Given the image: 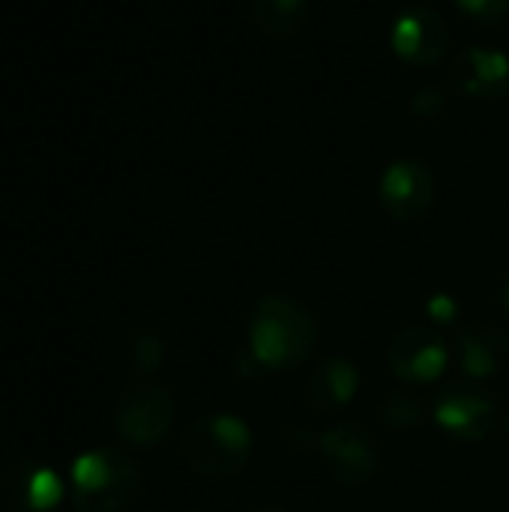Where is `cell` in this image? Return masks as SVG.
Wrapping results in <instances>:
<instances>
[{"instance_id": "11", "label": "cell", "mask_w": 509, "mask_h": 512, "mask_svg": "<svg viewBox=\"0 0 509 512\" xmlns=\"http://www.w3.org/2000/svg\"><path fill=\"white\" fill-rule=\"evenodd\" d=\"M453 84L480 102H501L509 96V57L486 45H468L453 60Z\"/></svg>"}, {"instance_id": "3", "label": "cell", "mask_w": 509, "mask_h": 512, "mask_svg": "<svg viewBox=\"0 0 509 512\" xmlns=\"http://www.w3.org/2000/svg\"><path fill=\"white\" fill-rule=\"evenodd\" d=\"M141 489V468L120 450H93L72 465V504L78 512H123Z\"/></svg>"}, {"instance_id": "12", "label": "cell", "mask_w": 509, "mask_h": 512, "mask_svg": "<svg viewBox=\"0 0 509 512\" xmlns=\"http://www.w3.org/2000/svg\"><path fill=\"white\" fill-rule=\"evenodd\" d=\"M357 387H360L357 366L345 357H333V360H324L309 375L306 402H309V408H315L321 414H333V411H342L354 399Z\"/></svg>"}, {"instance_id": "2", "label": "cell", "mask_w": 509, "mask_h": 512, "mask_svg": "<svg viewBox=\"0 0 509 512\" xmlns=\"http://www.w3.org/2000/svg\"><path fill=\"white\" fill-rule=\"evenodd\" d=\"M180 459L201 477H234L252 456V432L234 414H207L180 438Z\"/></svg>"}, {"instance_id": "17", "label": "cell", "mask_w": 509, "mask_h": 512, "mask_svg": "<svg viewBox=\"0 0 509 512\" xmlns=\"http://www.w3.org/2000/svg\"><path fill=\"white\" fill-rule=\"evenodd\" d=\"M456 6L468 18L483 21V24H498L509 18V0H456Z\"/></svg>"}, {"instance_id": "16", "label": "cell", "mask_w": 509, "mask_h": 512, "mask_svg": "<svg viewBox=\"0 0 509 512\" xmlns=\"http://www.w3.org/2000/svg\"><path fill=\"white\" fill-rule=\"evenodd\" d=\"M381 417L393 429H417L423 423V411L417 399H411L408 393H390L381 402Z\"/></svg>"}, {"instance_id": "20", "label": "cell", "mask_w": 509, "mask_h": 512, "mask_svg": "<svg viewBox=\"0 0 509 512\" xmlns=\"http://www.w3.org/2000/svg\"><path fill=\"white\" fill-rule=\"evenodd\" d=\"M498 306H501V312L509 318V276L501 282V288H498Z\"/></svg>"}, {"instance_id": "14", "label": "cell", "mask_w": 509, "mask_h": 512, "mask_svg": "<svg viewBox=\"0 0 509 512\" xmlns=\"http://www.w3.org/2000/svg\"><path fill=\"white\" fill-rule=\"evenodd\" d=\"M255 27L270 39H288L309 21L312 0H249Z\"/></svg>"}, {"instance_id": "18", "label": "cell", "mask_w": 509, "mask_h": 512, "mask_svg": "<svg viewBox=\"0 0 509 512\" xmlns=\"http://www.w3.org/2000/svg\"><path fill=\"white\" fill-rule=\"evenodd\" d=\"M411 111L420 117V120H441L444 111H447V102H444V93L441 90H420L414 99H411Z\"/></svg>"}, {"instance_id": "21", "label": "cell", "mask_w": 509, "mask_h": 512, "mask_svg": "<svg viewBox=\"0 0 509 512\" xmlns=\"http://www.w3.org/2000/svg\"><path fill=\"white\" fill-rule=\"evenodd\" d=\"M252 512H291V510H285V507H276V504H267V507H258V510H252Z\"/></svg>"}, {"instance_id": "10", "label": "cell", "mask_w": 509, "mask_h": 512, "mask_svg": "<svg viewBox=\"0 0 509 512\" xmlns=\"http://www.w3.org/2000/svg\"><path fill=\"white\" fill-rule=\"evenodd\" d=\"M0 501L9 512H54L63 480L36 459H15L0 468Z\"/></svg>"}, {"instance_id": "8", "label": "cell", "mask_w": 509, "mask_h": 512, "mask_svg": "<svg viewBox=\"0 0 509 512\" xmlns=\"http://www.w3.org/2000/svg\"><path fill=\"white\" fill-rule=\"evenodd\" d=\"M390 48L411 66H432L450 48V24L432 6H411L390 27Z\"/></svg>"}, {"instance_id": "13", "label": "cell", "mask_w": 509, "mask_h": 512, "mask_svg": "<svg viewBox=\"0 0 509 512\" xmlns=\"http://www.w3.org/2000/svg\"><path fill=\"white\" fill-rule=\"evenodd\" d=\"M509 360V336L501 327H465L459 333V363L471 381L492 378Z\"/></svg>"}, {"instance_id": "6", "label": "cell", "mask_w": 509, "mask_h": 512, "mask_svg": "<svg viewBox=\"0 0 509 512\" xmlns=\"http://www.w3.org/2000/svg\"><path fill=\"white\" fill-rule=\"evenodd\" d=\"M438 195V180L432 168L417 156H402L390 162L378 183V198L387 216L396 222H417L423 219Z\"/></svg>"}, {"instance_id": "7", "label": "cell", "mask_w": 509, "mask_h": 512, "mask_svg": "<svg viewBox=\"0 0 509 512\" xmlns=\"http://www.w3.org/2000/svg\"><path fill=\"white\" fill-rule=\"evenodd\" d=\"M318 450H321V459H324L330 477L345 489L366 486L375 477L378 462H381L378 444L357 423H339V426L327 429L318 438Z\"/></svg>"}, {"instance_id": "19", "label": "cell", "mask_w": 509, "mask_h": 512, "mask_svg": "<svg viewBox=\"0 0 509 512\" xmlns=\"http://www.w3.org/2000/svg\"><path fill=\"white\" fill-rule=\"evenodd\" d=\"M456 303L447 297V294H435L432 300H429V315L435 318V321H453L456 318Z\"/></svg>"}, {"instance_id": "1", "label": "cell", "mask_w": 509, "mask_h": 512, "mask_svg": "<svg viewBox=\"0 0 509 512\" xmlns=\"http://www.w3.org/2000/svg\"><path fill=\"white\" fill-rule=\"evenodd\" d=\"M318 342L315 315L288 294H267L252 306L246 348L267 372H288L303 366Z\"/></svg>"}, {"instance_id": "23", "label": "cell", "mask_w": 509, "mask_h": 512, "mask_svg": "<svg viewBox=\"0 0 509 512\" xmlns=\"http://www.w3.org/2000/svg\"><path fill=\"white\" fill-rule=\"evenodd\" d=\"M186 512H198V510H186Z\"/></svg>"}, {"instance_id": "9", "label": "cell", "mask_w": 509, "mask_h": 512, "mask_svg": "<svg viewBox=\"0 0 509 512\" xmlns=\"http://www.w3.org/2000/svg\"><path fill=\"white\" fill-rule=\"evenodd\" d=\"M447 360L450 354L441 333H435V327L426 324L399 330L387 348V366L399 381L408 384H432L447 369Z\"/></svg>"}, {"instance_id": "5", "label": "cell", "mask_w": 509, "mask_h": 512, "mask_svg": "<svg viewBox=\"0 0 509 512\" xmlns=\"http://www.w3.org/2000/svg\"><path fill=\"white\" fill-rule=\"evenodd\" d=\"M501 411L477 381H453L435 399V423L456 441L477 444L498 429Z\"/></svg>"}, {"instance_id": "22", "label": "cell", "mask_w": 509, "mask_h": 512, "mask_svg": "<svg viewBox=\"0 0 509 512\" xmlns=\"http://www.w3.org/2000/svg\"><path fill=\"white\" fill-rule=\"evenodd\" d=\"M507 444H509V417H507Z\"/></svg>"}, {"instance_id": "15", "label": "cell", "mask_w": 509, "mask_h": 512, "mask_svg": "<svg viewBox=\"0 0 509 512\" xmlns=\"http://www.w3.org/2000/svg\"><path fill=\"white\" fill-rule=\"evenodd\" d=\"M129 363L141 375L159 372V366L165 363V342L156 333H138V336H132V342H129Z\"/></svg>"}, {"instance_id": "4", "label": "cell", "mask_w": 509, "mask_h": 512, "mask_svg": "<svg viewBox=\"0 0 509 512\" xmlns=\"http://www.w3.org/2000/svg\"><path fill=\"white\" fill-rule=\"evenodd\" d=\"M174 396L168 387L141 381L126 387L114 402V432L132 447H156L174 426Z\"/></svg>"}]
</instances>
